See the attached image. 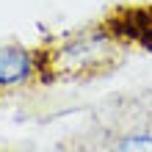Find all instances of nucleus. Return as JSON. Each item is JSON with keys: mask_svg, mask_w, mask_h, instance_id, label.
I'll use <instances>...</instances> for the list:
<instances>
[{"mask_svg": "<svg viewBox=\"0 0 152 152\" xmlns=\"http://www.w3.org/2000/svg\"><path fill=\"white\" fill-rule=\"evenodd\" d=\"M111 44L105 36H80L61 47L47 53V66L50 72L64 75V77H80V75H94L111 64Z\"/></svg>", "mask_w": 152, "mask_h": 152, "instance_id": "1", "label": "nucleus"}, {"mask_svg": "<svg viewBox=\"0 0 152 152\" xmlns=\"http://www.w3.org/2000/svg\"><path fill=\"white\" fill-rule=\"evenodd\" d=\"M31 72H33V61L28 56V50L0 44V86L22 83Z\"/></svg>", "mask_w": 152, "mask_h": 152, "instance_id": "2", "label": "nucleus"}, {"mask_svg": "<svg viewBox=\"0 0 152 152\" xmlns=\"http://www.w3.org/2000/svg\"><path fill=\"white\" fill-rule=\"evenodd\" d=\"M111 152H152V136L149 133H130V136H122L113 144Z\"/></svg>", "mask_w": 152, "mask_h": 152, "instance_id": "3", "label": "nucleus"}]
</instances>
